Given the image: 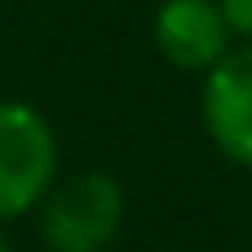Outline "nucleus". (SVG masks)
Segmentation results:
<instances>
[{
	"label": "nucleus",
	"instance_id": "nucleus-3",
	"mask_svg": "<svg viewBox=\"0 0 252 252\" xmlns=\"http://www.w3.org/2000/svg\"><path fill=\"white\" fill-rule=\"evenodd\" d=\"M201 126L229 163L252 168V42H234L201 75Z\"/></svg>",
	"mask_w": 252,
	"mask_h": 252
},
{
	"label": "nucleus",
	"instance_id": "nucleus-1",
	"mask_svg": "<svg viewBox=\"0 0 252 252\" xmlns=\"http://www.w3.org/2000/svg\"><path fill=\"white\" fill-rule=\"evenodd\" d=\"M126 220V191L112 173L80 168L56 178L37 206V234L47 252H108Z\"/></svg>",
	"mask_w": 252,
	"mask_h": 252
},
{
	"label": "nucleus",
	"instance_id": "nucleus-2",
	"mask_svg": "<svg viewBox=\"0 0 252 252\" xmlns=\"http://www.w3.org/2000/svg\"><path fill=\"white\" fill-rule=\"evenodd\" d=\"M56 178L61 145L52 122L24 98H0V224L33 215Z\"/></svg>",
	"mask_w": 252,
	"mask_h": 252
},
{
	"label": "nucleus",
	"instance_id": "nucleus-6",
	"mask_svg": "<svg viewBox=\"0 0 252 252\" xmlns=\"http://www.w3.org/2000/svg\"><path fill=\"white\" fill-rule=\"evenodd\" d=\"M0 252H14V243H9V238H5V234H0Z\"/></svg>",
	"mask_w": 252,
	"mask_h": 252
},
{
	"label": "nucleus",
	"instance_id": "nucleus-4",
	"mask_svg": "<svg viewBox=\"0 0 252 252\" xmlns=\"http://www.w3.org/2000/svg\"><path fill=\"white\" fill-rule=\"evenodd\" d=\"M154 47L173 70L206 75L234 52V33L215 0H163L154 9Z\"/></svg>",
	"mask_w": 252,
	"mask_h": 252
},
{
	"label": "nucleus",
	"instance_id": "nucleus-5",
	"mask_svg": "<svg viewBox=\"0 0 252 252\" xmlns=\"http://www.w3.org/2000/svg\"><path fill=\"white\" fill-rule=\"evenodd\" d=\"M215 5L234 33V42H252V0H215Z\"/></svg>",
	"mask_w": 252,
	"mask_h": 252
}]
</instances>
